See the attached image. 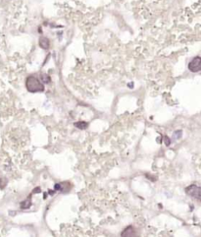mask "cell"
Instances as JSON below:
<instances>
[{
	"mask_svg": "<svg viewBox=\"0 0 201 237\" xmlns=\"http://www.w3.org/2000/svg\"><path fill=\"white\" fill-rule=\"evenodd\" d=\"M25 87L29 93H40L44 91V85L41 80L35 76H28L25 80Z\"/></svg>",
	"mask_w": 201,
	"mask_h": 237,
	"instance_id": "obj_1",
	"label": "cell"
},
{
	"mask_svg": "<svg viewBox=\"0 0 201 237\" xmlns=\"http://www.w3.org/2000/svg\"><path fill=\"white\" fill-rule=\"evenodd\" d=\"M185 192L190 197H192V198H194V199L198 200L199 202H201V187L192 184L185 189Z\"/></svg>",
	"mask_w": 201,
	"mask_h": 237,
	"instance_id": "obj_2",
	"label": "cell"
},
{
	"mask_svg": "<svg viewBox=\"0 0 201 237\" xmlns=\"http://www.w3.org/2000/svg\"><path fill=\"white\" fill-rule=\"evenodd\" d=\"M188 69L191 72H199L201 71V57L196 56L188 63Z\"/></svg>",
	"mask_w": 201,
	"mask_h": 237,
	"instance_id": "obj_3",
	"label": "cell"
},
{
	"mask_svg": "<svg viewBox=\"0 0 201 237\" xmlns=\"http://www.w3.org/2000/svg\"><path fill=\"white\" fill-rule=\"evenodd\" d=\"M122 237H138L137 231L132 226H127L122 232Z\"/></svg>",
	"mask_w": 201,
	"mask_h": 237,
	"instance_id": "obj_4",
	"label": "cell"
},
{
	"mask_svg": "<svg viewBox=\"0 0 201 237\" xmlns=\"http://www.w3.org/2000/svg\"><path fill=\"white\" fill-rule=\"evenodd\" d=\"M39 45L43 49H48L49 46H50V41H49V39L47 37L42 36V37L39 38Z\"/></svg>",
	"mask_w": 201,
	"mask_h": 237,
	"instance_id": "obj_5",
	"label": "cell"
},
{
	"mask_svg": "<svg viewBox=\"0 0 201 237\" xmlns=\"http://www.w3.org/2000/svg\"><path fill=\"white\" fill-rule=\"evenodd\" d=\"M75 126L76 128L80 129V130H84V129L88 126V124H87V122H85V121H78V122H75Z\"/></svg>",
	"mask_w": 201,
	"mask_h": 237,
	"instance_id": "obj_6",
	"label": "cell"
},
{
	"mask_svg": "<svg viewBox=\"0 0 201 237\" xmlns=\"http://www.w3.org/2000/svg\"><path fill=\"white\" fill-rule=\"evenodd\" d=\"M31 205V202H30V198H27L25 201H24L22 204H21V207L22 209H28Z\"/></svg>",
	"mask_w": 201,
	"mask_h": 237,
	"instance_id": "obj_7",
	"label": "cell"
},
{
	"mask_svg": "<svg viewBox=\"0 0 201 237\" xmlns=\"http://www.w3.org/2000/svg\"><path fill=\"white\" fill-rule=\"evenodd\" d=\"M40 80H41V82L44 83V84H48V83L51 82L50 77H49L48 75H46V74H41V75H40Z\"/></svg>",
	"mask_w": 201,
	"mask_h": 237,
	"instance_id": "obj_8",
	"label": "cell"
},
{
	"mask_svg": "<svg viewBox=\"0 0 201 237\" xmlns=\"http://www.w3.org/2000/svg\"><path fill=\"white\" fill-rule=\"evenodd\" d=\"M181 134H182V131H181V130H177V131H176L174 133V137H175L176 139H178V138L181 137Z\"/></svg>",
	"mask_w": 201,
	"mask_h": 237,
	"instance_id": "obj_9",
	"label": "cell"
},
{
	"mask_svg": "<svg viewBox=\"0 0 201 237\" xmlns=\"http://www.w3.org/2000/svg\"><path fill=\"white\" fill-rule=\"evenodd\" d=\"M164 142H165V145L166 146H170V144H171V140H170V138L168 137V136H164Z\"/></svg>",
	"mask_w": 201,
	"mask_h": 237,
	"instance_id": "obj_10",
	"label": "cell"
},
{
	"mask_svg": "<svg viewBox=\"0 0 201 237\" xmlns=\"http://www.w3.org/2000/svg\"><path fill=\"white\" fill-rule=\"evenodd\" d=\"M5 184H6V180L2 176H0V188H3Z\"/></svg>",
	"mask_w": 201,
	"mask_h": 237,
	"instance_id": "obj_11",
	"label": "cell"
},
{
	"mask_svg": "<svg viewBox=\"0 0 201 237\" xmlns=\"http://www.w3.org/2000/svg\"><path fill=\"white\" fill-rule=\"evenodd\" d=\"M39 192H40V188L39 187H37V188H35L33 190V193H39Z\"/></svg>",
	"mask_w": 201,
	"mask_h": 237,
	"instance_id": "obj_12",
	"label": "cell"
},
{
	"mask_svg": "<svg viewBox=\"0 0 201 237\" xmlns=\"http://www.w3.org/2000/svg\"><path fill=\"white\" fill-rule=\"evenodd\" d=\"M128 87H129V88H131V87H133V84H131V83H130V84H128Z\"/></svg>",
	"mask_w": 201,
	"mask_h": 237,
	"instance_id": "obj_13",
	"label": "cell"
}]
</instances>
